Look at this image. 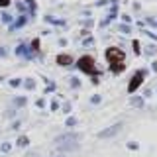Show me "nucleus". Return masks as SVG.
Returning a JSON list of instances; mask_svg holds the SVG:
<instances>
[{"mask_svg":"<svg viewBox=\"0 0 157 157\" xmlns=\"http://www.w3.org/2000/svg\"><path fill=\"white\" fill-rule=\"evenodd\" d=\"M57 63H59V65H63V67H67V65H71V63H73V57L71 55H57Z\"/></svg>","mask_w":157,"mask_h":157,"instance_id":"6","label":"nucleus"},{"mask_svg":"<svg viewBox=\"0 0 157 157\" xmlns=\"http://www.w3.org/2000/svg\"><path fill=\"white\" fill-rule=\"evenodd\" d=\"M106 59H108V63H110V69L114 73H120L122 69L126 67V55L120 51V49H116V47H110L106 51Z\"/></svg>","mask_w":157,"mask_h":157,"instance_id":"1","label":"nucleus"},{"mask_svg":"<svg viewBox=\"0 0 157 157\" xmlns=\"http://www.w3.org/2000/svg\"><path fill=\"white\" fill-rule=\"evenodd\" d=\"M18 145H28V137H20V140H18Z\"/></svg>","mask_w":157,"mask_h":157,"instance_id":"7","label":"nucleus"},{"mask_svg":"<svg viewBox=\"0 0 157 157\" xmlns=\"http://www.w3.org/2000/svg\"><path fill=\"white\" fill-rule=\"evenodd\" d=\"M141 82H144V71H137L136 75L132 77V82H130V86H128V92H136Z\"/></svg>","mask_w":157,"mask_h":157,"instance_id":"4","label":"nucleus"},{"mask_svg":"<svg viewBox=\"0 0 157 157\" xmlns=\"http://www.w3.org/2000/svg\"><path fill=\"white\" fill-rule=\"evenodd\" d=\"M120 130H122V124H116V126L108 128V130H104V132H100V134H98V137H112V136H116Z\"/></svg>","mask_w":157,"mask_h":157,"instance_id":"5","label":"nucleus"},{"mask_svg":"<svg viewBox=\"0 0 157 157\" xmlns=\"http://www.w3.org/2000/svg\"><path fill=\"white\" fill-rule=\"evenodd\" d=\"M10 4V0H0V6H8Z\"/></svg>","mask_w":157,"mask_h":157,"instance_id":"8","label":"nucleus"},{"mask_svg":"<svg viewBox=\"0 0 157 157\" xmlns=\"http://www.w3.org/2000/svg\"><path fill=\"white\" fill-rule=\"evenodd\" d=\"M77 140H78V136L65 134V136H59L57 137V145L61 147V149H73V147H77Z\"/></svg>","mask_w":157,"mask_h":157,"instance_id":"2","label":"nucleus"},{"mask_svg":"<svg viewBox=\"0 0 157 157\" xmlns=\"http://www.w3.org/2000/svg\"><path fill=\"white\" fill-rule=\"evenodd\" d=\"M78 69L81 71H85V73H90V75H94L96 73V67H94V59L92 57H88V55H85V57H81L78 59Z\"/></svg>","mask_w":157,"mask_h":157,"instance_id":"3","label":"nucleus"}]
</instances>
